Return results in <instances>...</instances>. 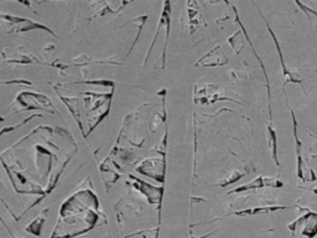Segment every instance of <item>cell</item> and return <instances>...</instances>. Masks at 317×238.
Returning <instances> with one entry per match:
<instances>
[{
	"label": "cell",
	"instance_id": "3",
	"mask_svg": "<svg viewBox=\"0 0 317 238\" xmlns=\"http://www.w3.org/2000/svg\"><path fill=\"white\" fill-rule=\"evenodd\" d=\"M132 178L136 180V184L134 185V186L136 187V189L140 190L143 193H145V195L147 196V199H149L150 203L151 204H154V203L160 204L161 195H163V189L152 187L151 185L146 184V182H143L141 180H139V179H135L134 176H132Z\"/></svg>",
	"mask_w": 317,
	"mask_h": 238
},
{
	"label": "cell",
	"instance_id": "1",
	"mask_svg": "<svg viewBox=\"0 0 317 238\" xmlns=\"http://www.w3.org/2000/svg\"><path fill=\"white\" fill-rule=\"evenodd\" d=\"M164 170H165V162L158 157H151L146 159L141 163L140 167H138L136 171L143 173L145 175L154 178L156 181H164Z\"/></svg>",
	"mask_w": 317,
	"mask_h": 238
},
{
	"label": "cell",
	"instance_id": "4",
	"mask_svg": "<svg viewBox=\"0 0 317 238\" xmlns=\"http://www.w3.org/2000/svg\"><path fill=\"white\" fill-rule=\"evenodd\" d=\"M46 211L47 210H45L43 215L36 217L31 223H29V225L25 227V231L29 232V233H32L34 236H37V237L41 236V229H43V225H44V222H45Z\"/></svg>",
	"mask_w": 317,
	"mask_h": 238
},
{
	"label": "cell",
	"instance_id": "2",
	"mask_svg": "<svg viewBox=\"0 0 317 238\" xmlns=\"http://www.w3.org/2000/svg\"><path fill=\"white\" fill-rule=\"evenodd\" d=\"M227 61L228 59L226 57V55L223 54V51H222L219 46H217V48L213 49L210 54H207L206 56L202 57L199 63L204 66H222L224 65Z\"/></svg>",
	"mask_w": 317,
	"mask_h": 238
},
{
	"label": "cell",
	"instance_id": "5",
	"mask_svg": "<svg viewBox=\"0 0 317 238\" xmlns=\"http://www.w3.org/2000/svg\"><path fill=\"white\" fill-rule=\"evenodd\" d=\"M9 233H10V234H12V237H13V238H18V237H15V236H14V233H13V232H10V231H9Z\"/></svg>",
	"mask_w": 317,
	"mask_h": 238
}]
</instances>
